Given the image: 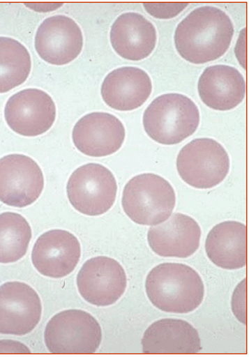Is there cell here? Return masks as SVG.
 <instances>
[{
    "instance_id": "cell-1",
    "label": "cell",
    "mask_w": 249,
    "mask_h": 357,
    "mask_svg": "<svg viewBox=\"0 0 249 357\" xmlns=\"http://www.w3.org/2000/svg\"><path fill=\"white\" fill-rule=\"evenodd\" d=\"M234 25L223 10L211 6L195 8L178 24L174 45L188 63L204 64L222 57L232 43Z\"/></svg>"
},
{
    "instance_id": "cell-2",
    "label": "cell",
    "mask_w": 249,
    "mask_h": 357,
    "mask_svg": "<svg viewBox=\"0 0 249 357\" xmlns=\"http://www.w3.org/2000/svg\"><path fill=\"white\" fill-rule=\"evenodd\" d=\"M145 291L156 308L174 314L195 311L204 297V285L199 274L181 264H162L154 267L146 277Z\"/></svg>"
},
{
    "instance_id": "cell-3",
    "label": "cell",
    "mask_w": 249,
    "mask_h": 357,
    "mask_svg": "<svg viewBox=\"0 0 249 357\" xmlns=\"http://www.w3.org/2000/svg\"><path fill=\"white\" fill-rule=\"evenodd\" d=\"M200 123L197 106L188 96L167 93L154 99L142 117L147 135L157 143H182L197 131Z\"/></svg>"
},
{
    "instance_id": "cell-4",
    "label": "cell",
    "mask_w": 249,
    "mask_h": 357,
    "mask_svg": "<svg viewBox=\"0 0 249 357\" xmlns=\"http://www.w3.org/2000/svg\"><path fill=\"white\" fill-rule=\"evenodd\" d=\"M176 197L167 180L156 174L136 176L124 187L121 206L139 225L156 226L167 220L176 208Z\"/></svg>"
},
{
    "instance_id": "cell-5",
    "label": "cell",
    "mask_w": 249,
    "mask_h": 357,
    "mask_svg": "<svg viewBox=\"0 0 249 357\" xmlns=\"http://www.w3.org/2000/svg\"><path fill=\"white\" fill-rule=\"evenodd\" d=\"M44 340L56 355H88L96 352L103 340L102 328L93 315L82 310H67L47 323Z\"/></svg>"
},
{
    "instance_id": "cell-6",
    "label": "cell",
    "mask_w": 249,
    "mask_h": 357,
    "mask_svg": "<svg viewBox=\"0 0 249 357\" xmlns=\"http://www.w3.org/2000/svg\"><path fill=\"white\" fill-rule=\"evenodd\" d=\"M176 167L180 178L191 187L209 190L227 178L230 159L227 150L211 138L190 142L178 153Z\"/></svg>"
},
{
    "instance_id": "cell-7",
    "label": "cell",
    "mask_w": 249,
    "mask_h": 357,
    "mask_svg": "<svg viewBox=\"0 0 249 357\" xmlns=\"http://www.w3.org/2000/svg\"><path fill=\"white\" fill-rule=\"evenodd\" d=\"M114 174L99 164H87L71 174L67 195L71 206L87 216H100L114 206L117 195Z\"/></svg>"
},
{
    "instance_id": "cell-8",
    "label": "cell",
    "mask_w": 249,
    "mask_h": 357,
    "mask_svg": "<svg viewBox=\"0 0 249 357\" xmlns=\"http://www.w3.org/2000/svg\"><path fill=\"white\" fill-rule=\"evenodd\" d=\"M43 188V173L33 159L20 153L0 159V202L25 208L37 202Z\"/></svg>"
},
{
    "instance_id": "cell-9",
    "label": "cell",
    "mask_w": 249,
    "mask_h": 357,
    "mask_svg": "<svg viewBox=\"0 0 249 357\" xmlns=\"http://www.w3.org/2000/svg\"><path fill=\"white\" fill-rule=\"evenodd\" d=\"M77 286L81 296L91 305H112L126 290V271L114 259L95 257L82 265L77 276Z\"/></svg>"
},
{
    "instance_id": "cell-10",
    "label": "cell",
    "mask_w": 249,
    "mask_h": 357,
    "mask_svg": "<svg viewBox=\"0 0 249 357\" xmlns=\"http://www.w3.org/2000/svg\"><path fill=\"white\" fill-rule=\"evenodd\" d=\"M5 119L17 134L38 137L52 128L56 120V105L45 91L25 89L8 99Z\"/></svg>"
},
{
    "instance_id": "cell-11",
    "label": "cell",
    "mask_w": 249,
    "mask_h": 357,
    "mask_svg": "<svg viewBox=\"0 0 249 357\" xmlns=\"http://www.w3.org/2000/svg\"><path fill=\"white\" fill-rule=\"evenodd\" d=\"M43 305L33 288L20 282L0 286V333L25 335L40 323Z\"/></svg>"
},
{
    "instance_id": "cell-12",
    "label": "cell",
    "mask_w": 249,
    "mask_h": 357,
    "mask_svg": "<svg viewBox=\"0 0 249 357\" xmlns=\"http://www.w3.org/2000/svg\"><path fill=\"white\" fill-rule=\"evenodd\" d=\"M82 47L81 28L63 15L47 17L36 33V51L50 64L59 66L71 63L81 54Z\"/></svg>"
},
{
    "instance_id": "cell-13",
    "label": "cell",
    "mask_w": 249,
    "mask_h": 357,
    "mask_svg": "<svg viewBox=\"0 0 249 357\" xmlns=\"http://www.w3.org/2000/svg\"><path fill=\"white\" fill-rule=\"evenodd\" d=\"M81 256V244L75 236L67 230L53 229L36 241L31 259L38 273L59 279L75 270Z\"/></svg>"
},
{
    "instance_id": "cell-14",
    "label": "cell",
    "mask_w": 249,
    "mask_h": 357,
    "mask_svg": "<svg viewBox=\"0 0 249 357\" xmlns=\"http://www.w3.org/2000/svg\"><path fill=\"white\" fill-rule=\"evenodd\" d=\"M126 139V128L116 116L108 113H91L77 122L73 131L74 146L91 158H103L116 153Z\"/></svg>"
},
{
    "instance_id": "cell-15",
    "label": "cell",
    "mask_w": 249,
    "mask_h": 357,
    "mask_svg": "<svg viewBox=\"0 0 249 357\" xmlns=\"http://www.w3.org/2000/svg\"><path fill=\"white\" fill-rule=\"evenodd\" d=\"M201 228L188 215H171L167 221L151 226L147 240L157 255L185 259L197 252L200 246Z\"/></svg>"
},
{
    "instance_id": "cell-16",
    "label": "cell",
    "mask_w": 249,
    "mask_h": 357,
    "mask_svg": "<svg viewBox=\"0 0 249 357\" xmlns=\"http://www.w3.org/2000/svg\"><path fill=\"white\" fill-rule=\"evenodd\" d=\"M152 79L137 67H121L105 77L102 85L103 101L118 111L141 107L152 93Z\"/></svg>"
},
{
    "instance_id": "cell-17",
    "label": "cell",
    "mask_w": 249,
    "mask_h": 357,
    "mask_svg": "<svg viewBox=\"0 0 249 357\" xmlns=\"http://www.w3.org/2000/svg\"><path fill=\"white\" fill-rule=\"evenodd\" d=\"M142 347V352L153 355H194L202 349L197 330L179 319L153 323L145 331Z\"/></svg>"
},
{
    "instance_id": "cell-18",
    "label": "cell",
    "mask_w": 249,
    "mask_h": 357,
    "mask_svg": "<svg viewBox=\"0 0 249 357\" xmlns=\"http://www.w3.org/2000/svg\"><path fill=\"white\" fill-rule=\"evenodd\" d=\"M110 40L115 52L126 60L139 61L152 54L156 46V29L142 15L127 13L112 26Z\"/></svg>"
},
{
    "instance_id": "cell-19",
    "label": "cell",
    "mask_w": 249,
    "mask_h": 357,
    "mask_svg": "<svg viewBox=\"0 0 249 357\" xmlns=\"http://www.w3.org/2000/svg\"><path fill=\"white\" fill-rule=\"evenodd\" d=\"M202 102L216 111H229L243 102L246 96L244 77L236 68L213 65L204 70L198 81Z\"/></svg>"
},
{
    "instance_id": "cell-20",
    "label": "cell",
    "mask_w": 249,
    "mask_h": 357,
    "mask_svg": "<svg viewBox=\"0 0 249 357\" xmlns=\"http://www.w3.org/2000/svg\"><path fill=\"white\" fill-rule=\"evenodd\" d=\"M206 252L218 267L239 270L247 265V226L237 221H225L210 230Z\"/></svg>"
},
{
    "instance_id": "cell-21",
    "label": "cell",
    "mask_w": 249,
    "mask_h": 357,
    "mask_svg": "<svg viewBox=\"0 0 249 357\" xmlns=\"http://www.w3.org/2000/svg\"><path fill=\"white\" fill-rule=\"evenodd\" d=\"M31 70V58L20 41L0 37V93L20 86L28 79Z\"/></svg>"
},
{
    "instance_id": "cell-22",
    "label": "cell",
    "mask_w": 249,
    "mask_h": 357,
    "mask_svg": "<svg viewBox=\"0 0 249 357\" xmlns=\"http://www.w3.org/2000/svg\"><path fill=\"white\" fill-rule=\"evenodd\" d=\"M32 232L29 223L14 212L0 214V264H12L28 252Z\"/></svg>"
},
{
    "instance_id": "cell-23",
    "label": "cell",
    "mask_w": 249,
    "mask_h": 357,
    "mask_svg": "<svg viewBox=\"0 0 249 357\" xmlns=\"http://www.w3.org/2000/svg\"><path fill=\"white\" fill-rule=\"evenodd\" d=\"M189 3H144V8L147 13L156 19L169 20L178 16Z\"/></svg>"
},
{
    "instance_id": "cell-24",
    "label": "cell",
    "mask_w": 249,
    "mask_h": 357,
    "mask_svg": "<svg viewBox=\"0 0 249 357\" xmlns=\"http://www.w3.org/2000/svg\"><path fill=\"white\" fill-rule=\"evenodd\" d=\"M232 309L236 317L241 323H247V280H243L237 286L232 298Z\"/></svg>"
},
{
    "instance_id": "cell-25",
    "label": "cell",
    "mask_w": 249,
    "mask_h": 357,
    "mask_svg": "<svg viewBox=\"0 0 249 357\" xmlns=\"http://www.w3.org/2000/svg\"><path fill=\"white\" fill-rule=\"evenodd\" d=\"M0 353L29 354L31 353V350L19 342L5 340L0 341Z\"/></svg>"
},
{
    "instance_id": "cell-26",
    "label": "cell",
    "mask_w": 249,
    "mask_h": 357,
    "mask_svg": "<svg viewBox=\"0 0 249 357\" xmlns=\"http://www.w3.org/2000/svg\"><path fill=\"white\" fill-rule=\"evenodd\" d=\"M24 4L37 13H50L63 6V3H24Z\"/></svg>"
}]
</instances>
